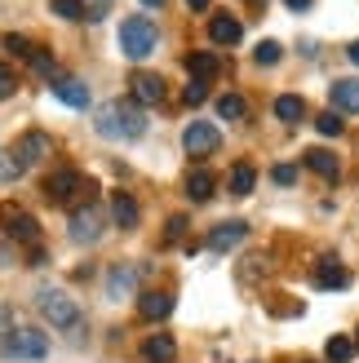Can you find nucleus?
I'll return each mask as SVG.
<instances>
[{
    "instance_id": "obj_1",
    "label": "nucleus",
    "mask_w": 359,
    "mask_h": 363,
    "mask_svg": "<svg viewBox=\"0 0 359 363\" xmlns=\"http://www.w3.org/2000/svg\"><path fill=\"white\" fill-rule=\"evenodd\" d=\"M98 133L102 138H142L147 133V120L133 102H106L98 111Z\"/></svg>"
},
{
    "instance_id": "obj_2",
    "label": "nucleus",
    "mask_w": 359,
    "mask_h": 363,
    "mask_svg": "<svg viewBox=\"0 0 359 363\" xmlns=\"http://www.w3.org/2000/svg\"><path fill=\"white\" fill-rule=\"evenodd\" d=\"M155 40H160V35H155L151 18H124V27H120V53L129 62H142L155 49Z\"/></svg>"
},
{
    "instance_id": "obj_3",
    "label": "nucleus",
    "mask_w": 359,
    "mask_h": 363,
    "mask_svg": "<svg viewBox=\"0 0 359 363\" xmlns=\"http://www.w3.org/2000/svg\"><path fill=\"white\" fill-rule=\"evenodd\" d=\"M45 195L53 199V204H76L80 195H94V182H89L84 173H76V169H53L45 177Z\"/></svg>"
},
{
    "instance_id": "obj_4",
    "label": "nucleus",
    "mask_w": 359,
    "mask_h": 363,
    "mask_svg": "<svg viewBox=\"0 0 359 363\" xmlns=\"http://www.w3.org/2000/svg\"><path fill=\"white\" fill-rule=\"evenodd\" d=\"M102 230H106V208H102V204H94V199H89V204H76V208H71V235H76L80 244H94Z\"/></svg>"
},
{
    "instance_id": "obj_5",
    "label": "nucleus",
    "mask_w": 359,
    "mask_h": 363,
    "mask_svg": "<svg viewBox=\"0 0 359 363\" xmlns=\"http://www.w3.org/2000/svg\"><path fill=\"white\" fill-rule=\"evenodd\" d=\"M0 350L9 359H45L49 354V337H40L35 328H13L5 341H0Z\"/></svg>"
},
{
    "instance_id": "obj_6",
    "label": "nucleus",
    "mask_w": 359,
    "mask_h": 363,
    "mask_svg": "<svg viewBox=\"0 0 359 363\" xmlns=\"http://www.w3.org/2000/svg\"><path fill=\"white\" fill-rule=\"evenodd\" d=\"M40 315L53 323V328H76L80 323V311H76V301H71L67 293H40Z\"/></svg>"
},
{
    "instance_id": "obj_7",
    "label": "nucleus",
    "mask_w": 359,
    "mask_h": 363,
    "mask_svg": "<svg viewBox=\"0 0 359 363\" xmlns=\"http://www.w3.org/2000/svg\"><path fill=\"white\" fill-rule=\"evenodd\" d=\"M0 226H5V235H9V240H18V244H35V240H40V226H35V217L23 213V208H13V204L0 208Z\"/></svg>"
},
{
    "instance_id": "obj_8",
    "label": "nucleus",
    "mask_w": 359,
    "mask_h": 363,
    "mask_svg": "<svg viewBox=\"0 0 359 363\" xmlns=\"http://www.w3.org/2000/svg\"><path fill=\"white\" fill-rule=\"evenodd\" d=\"M182 147H187V155H213L222 147V133L213 129V124H187V133H182Z\"/></svg>"
},
{
    "instance_id": "obj_9",
    "label": "nucleus",
    "mask_w": 359,
    "mask_h": 363,
    "mask_svg": "<svg viewBox=\"0 0 359 363\" xmlns=\"http://www.w3.org/2000/svg\"><path fill=\"white\" fill-rule=\"evenodd\" d=\"M129 89H133V102H142V106H160L165 102V76H155V71H133V80H129Z\"/></svg>"
},
{
    "instance_id": "obj_10",
    "label": "nucleus",
    "mask_w": 359,
    "mask_h": 363,
    "mask_svg": "<svg viewBox=\"0 0 359 363\" xmlns=\"http://www.w3.org/2000/svg\"><path fill=\"white\" fill-rule=\"evenodd\" d=\"M13 155L23 160V164L49 160V155H53V138H49V133H40V129H31V133H23V138L13 142Z\"/></svg>"
},
{
    "instance_id": "obj_11",
    "label": "nucleus",
    "mask_w": 359,
    "mask_h": 363,
    "mask_svg": "<svg viewBox=\"0 0 359 363\" xmlns=\"http://www.w3.org/2000/svg\"><path fill=\"white\" fill-rule=\"evenodd\" d=\"M328 102L337 116H359V80H337L328 89Z\"/></svg>"
},
{
    "instance_id": "obj_12",
    "label": "nucleus",
    "mask_w": 359,
    "mask_h": 363,
    "mask_svg": "<svg viewBox=\"0 0 359 363\" xmlns=\"http://www.w3.org/2000/svg\"><path fill=\"white\" fill-rule=\"evenodd\" d=\"M311 279H315V288H346V284H350V270L337 262V257H324V262L315 266Z\"/></svg>"
},
{
    "instance_id": "obj_13",
    "label": "nucleus",
    "mask_w": 359,
    "mask_h": 363,
    "mask_svg": "<svg viewBox=\"0 0 359 363\" xmlns=\"http://www.w3.org/2000/svg\"><path fill=\"white\" fill-rule=\"evenodd\" d=\"M248 235V226L244 222H222V226H213V235H209V248L213 252H231L240 240Z\"/></svg>"
},
{
    "instance_id": "obj_14",
    "label": "nucleus",
    "mask_w": 359,
    "mask_h": 363,
    "mask_svg": "<svg viewBox=\"0 0 359 363\" xmlns=\"http://www.w3.org/2000/svg\"><path fill=\"white\" fill-rule=\"evenodd\" d=\"M138 315L147 319V323L169 319V315H173V297H169V293H142V297H138Z\"/></svg>"
},
{
    "instance_id": "obj_15",
    "label": "nucleus",
    "mask_w": 359,
    "mask_h": 363,
    "mask_svg": "<svg viewBox=\"0 0 359 363\" xmlns=\"http://www.w3.org/2000/svg\"><path fill=\"white\" fill-rule=\"evenodd\" d=\"M142 359H147V363H173V359H177V341L165 337V333H160V337H147V341H142Z\"/></svg>"
},
{
    "instance_id": "obj_16",
    "label": "nucleus",
    "mask_w": 359,
    "mask_h": 363,
    "mask_svg": "<svg viewBox=\"0 0 359 363\" xmlns=\"http://www.w3.org/2000/svg\"><path fill=\"white\" fill-rule=\"evenodd\" d=\"M209 35H213L218 45H240L244 27H240V18H231V13H213V23H209Z\"/></svg>"
},
{
    "instance_id": "obj_17",
    "label": "nucleus",
    "mask_w": 359,
    "mask_h": 363,
    "mask_svg": "<svg viewBox=\"0 0 359 363\" xmlns=\"http://www.w3.org/2000/svg\"><path fill=\"white\" fill-rule=\"evenodd\" d=\"M53 98H62L67 106H89V89L76 76H62V80H53Z\"/></svg>"
},
{
    "instance_id": "obj_18",
    "label": "nucleus",
    "mask_w": 359,
    "mask_h": 363,
    "mask_svg": "<svg viewBox=\"0 0 359 363\" xmlns=\"http://www.w3.org/2000/svg\"><path fill=\"white\" fill-rule=\"evenodd\" d=\"M218 53H187V71H191V80H213L218 76Z\"/></svg>"
},
{
    "instance_id": "obj_19",
    "label": "nucleus",
    "mask_w": 359,
    "mask_h": 363,
    "mask_svg": "<svg viewBox=\"0 0 359 363\" xmlns=\"http://www.w3.org/2000/svg\"><path fill=\"white\" fill-rule=\"evenodd\" d=\"M133 288H138V270L133 266H116L111 279H106V293H111V297H129Z\"/></svg>"
},
{
    "instance_id": "obj_20",
    "label": "nucleus",
    "mask_w": 359,
    "mask_h": 363,
    "mask_svg": "<svg viewBox=\"0 0 359 363\" xmlns=\"http://www.w3.org/2000/svg\"><path fill=\"white\" fill-rule=\"evenodd\" d=\"M187 195L195 199V204L213 199V173H209V169H191V173H187Z\"/></svg>"
},
{
    "instance_id": "obj_21",
    "label": "nucleus",
    "mask_w": 359,
    "mask_h": 363,
    "mask_svg": "<svg viewBox=\"0 0 359 363\" xmlns=\"http://www.w3.org/2000/svg\"><path fill=\"white\" fill-rule=\"evenodd\" d=\"M306 169H315L319 177H328V182H337V173H342V164H337V155L333 151H306Z\"/></svg>"
},
{
    "instance_id": "obj_22",
    "label": "nucleus",
    "mask_w": 359,
    "mask_h": 363,
    "mask_svg": "<svg viewBox=\"0 0 359 363\" xmlns=\"http://www.w3.org/2000/svg\"><path fill=\"white\" fill-rule=\"evenodd\" d=\"M111 217H116L124 230H133V226H138V217H142L138 204H133V195H124V191H120V195L111 199Z\"/></svg>"
},
{
    "instance_id": "obj_23",
    "label": "nucleus",
    "mask_w": 359,
    "mask_h": 363,
    "mask_svg": "<svg viewBox=\"0 0 359 363\" xmlns=\"http://www.w3.org/2000/svg\"><path fill=\"white\" fill-rule=\"evenodd\" d=\"M275 116H280L284 124H297L302 116H306V102H302L297 94H284V98H275Z\"/></svg>"
},
{
    "instance_id": "obj_24",
    "label": "nucleus",
    "mask_w": 359,
    "mask_h": 363,
    "mask_svg": "<svg viewBox=\"0 0 359 363\" xmlns=\"http://www.w3.org/2000/svg\"><path fill=\"white\" fill-rule=\"evenodd\" d=\"M27 62H31L35 71H40V76H45L49 84H53V80H62V71H58V62H53V53H49V49H40V45H35V53H31Z\"/></svg>"
},
{
    "instance_id": "obj_25",
    "label": "nucleus",
    "mask_w": 359,
    "mask_h": 363,
    "mask_svg": "<svg viewBox=\"0 0 359 363\" xmlns=\"http://www.w3.org/2000/svg\"><path fill=\"white\" fill-rule=\"evenodd\" d=\"M253 182H258L253 164H236V169H231V195H248V191H253Z\"/></svg>"
},
{
    "instance_id": "obj_26",
    "label": "nucleus",
    "mask_w": 359,
    "mask_h": 363,
    "mask_svg": "<svg viewBox=\"0 0 359 363\" xmlns=\"http://www.w3.org/2000/svg\"><path fill=\"white\" fill-rule=\"evenodd\" d=\"M218 116L222 120H244L248 116V102L240 94H226V98H218Z\"/></svg>"
},
{
    "instance_id": "obj_27",
    "label": "nucleus",
    "mask_w": 359,
    "mask_h": 363,
    "mask_svg": "<svg viewBox=\"0 0 359 363\" xmlns=\"http://www.w3.org/2000/svg\"><path fill=\"white\" fill-rule=\"evenodd\" d=\"M355 341L350 337H328V363H350L355 359Z\"/></svg>"
},
{
    "instance_id": "obj_28",
    "label": "nucleus",
    "mask_w": 359,
    "mask_h": 363,
    "mask_svg": "<svg viewBox=\"0 0 359 363\" xmlns=\"http://www.w3.org/2000/svg\"><path fill=\"white\" fill-rule=\"evenodd\" d=\"M0 49L18 53V58H31V53H35V45L27 40V35H18V31H5V35H0Z\"/></svg>"
},
{
    "instance_id": "obj_29",
    "label": "nucleus",
    "mask_w": 359,
    "mask_h": 363,
    "mask_svg": "<svg viewBox=\"0 0 359 363\" xmlns=\"http://www.w3.org/2000/svg\"><path fill=\"white\" fill-rule=\"evenodd\" d=\"M49 9L58 18H67V23H84V5H80V0H49Z\"/></svg>"
},
{
    "instance_id": "obj_30",
    "label": "nucleus",
    "mask_w": 359,
    "mask_h": 363,
    "mask_svg": "<svg viewBox=\"0 0 359 363\" xmlns=\"http://www.w3.org/2000/svg\"><path fill=\"white\" fill-rule=\"evenodd\" d=\"M315 129H319V133H324V138H337V133H342V129H346V124H342V116H337V111H324V116H319V120H315Z\"/></svg>"
},
{
    "instance_id": "obj_31",
    "label": "nucleus",
    "mask_w": 359,
    "mask_h": 363,
    "mask_svg": "<svg viewBox=\"0 0 359 363\" xmlns=\"http://www.w3.org/2000/svg\"><path fill=\"white\" fill-rule=\"evenodd\" d=\"M80 5H84V23H102L111 13V0H80Z\"/></svg>"
},
{
    "instance_id": "obj_32",
    "label": "nucleus",
    "mask_w": 359,
    "mask_h": 363,
    "mask_svg": "<svg viewBox=\"0 0 359 363\" xmlns=\"http://www.w3.org/2000/svg\"><path fill=\"white\" fill-rule=\"evenodd\" d=\"M280 53H284V49H280L275 40H262V45H258V53H253V58H258L262 67H275V62H280Z\"/></svg>"
},
{
    "instance_id": "obj_33",
    "label": "nucleus",
    "mask_w": 359,
    "mask_h": 363,
    "mask_svg": "<svg viewBox=\"0 0 359 363\" xmlns=\"http://www.w3.org/2000/svg\"><path fill=\"white\" fill-rule=\"evenodd\" d=\"M182 98H187V106H200V102L209 98V80H191V84H187V94H182Z\"/></svg>"
},
{
    "instance_id": "obj_34",
    "label": "nucleus",
    "mask_w": 359,
    "mask_h": 363,
    "mask_svg": "<svg viewBox=\"0 0 359 363\" xmlns=\"http://www.w3.org/2000/svg\"><path fill=\"white\" fill-rule=\"evenodd\" d=\"M13 89H18V76H13V71H9L5 62H0V102H5V98L13 94Z\"/></svg>"
},
{
    "instance_id": "obj_35",
    "label": "nucleus",
    "mask_w": 359,
    "mask_h": 363,
    "mask_svg": "<svg viewBox=\"0 0 359 363\" xmlns=\"http://www.w3.org/2000/svg\"><path fill=\"white\" fill-rule=\"evenodd\" d=\"M275 182H280V186H293V182H297V164H275V173H271Z\"/></svg>"
},
{
    "instance_id": "obj_36",
    "label": "nucleus",
    "mask_w": 359,
    "mask_h": 363,
    "mask_svg": "<svg viewBox=\"0 0 359 363\" xmlns=\"http://www.w3.org/2000/svg\"><path fill=\"white\" fill-rule=\"evenodd\" d=\"M182 235H187V217L177 213V217H169V240H182Z\"/></svg>"
},
{
    "instance_id": "obj_37",
    "label": "nucleus",
    "mask_w": 359,
    "mask_h": 363,
    "mask_svg": "<svg viewBox=\"0 0 359 363\" xmlns=\"http://www.w3.org/2000/svg\"><path fill=\"white\" fill-rule=\"evenodd\" d=\"M284 5H289V9H297V13H302V9H311V0H284Z\"/></svg>"
},
{
    "instance_id": "obj_38",
    "label": "nucleus",
    "mask_w": 359,
    "mask_h": 363,
    "mask_svg": "<svg viewBox=\"0 0 359 363\" xmlns=\"http://www.w3.org/2000/svg\"><path fill=\"white\" fill-rule=\"evenodd\" d=\"M187 5H191V9H209V5H213V0H187Z\"/></svg>"
},
{
    "instance_id": "obj_39",
    "label": "nucleus",
    "mask_w": 359,
    "mask_h": 363,
    "mask_svg": "<svg viewBox=\"0 0 359 363\" xmlns=\"http://www.w3.org/2000/svg\"><path fill=\"white\" fill-rule=\"evenodd\" d=\"M346 53H350V62H359V40H355V45H350Z\"/></svg>"
},
{
    "instance_id": "obj_40",
    "label": "nucleus",
    "mask_w": 359,
    "mask_h": 363,
    "mask_svg": "<svg viewBox=\"0 0 359 363\" xmlns=\"http://www.w3.org/2000/svg\"><path fill=\"white\" fill-rule=\"evenodd\" d=\"M142 5H165V0H142Z\"/></svg>"
},
{
    "instance_id": "obj_41",
    "label": "nucleus",
    "mask_w": 359,
    "mask_h": 363,
    "mask_svg": "<svg viewBox=\"0 0 359 363\" xmlns=\"http://www.w3.org/2000/svg\"><path fill=\"white\" fill-rule=\"evenodd\" d=\"M355 346H359V341H355Z\"/></svg>"
}]
</instances>
